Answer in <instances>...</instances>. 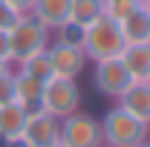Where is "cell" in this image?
Listing matches in <instances>:
<instances>
[{
    "instance_id": "e0dca14e",
    "label": "cell",
    "mask_w": 150,
    "mask_h": 147,
    "mask_svg": "<svg viewBox=\"0 0 150 147\" xmlns=\"http://www.w3.org/2000/svg\"><path fill=\"white\" fill-rule=\"evenodd\" d=\"M136 9H139V0H104V15H110L118 23L124 18H130Z\"/></svg>"
},
{
    "instance_id": "30bf717a",
    "label": "cell",
    "mask_w": 150,
    "mask_h": 147,
    "mask_svg": "<svg viewBox=\"0 0 150 147\" xmlns=\"http://www.w3.org/2000/svg\"><path fill=\"white\" fill-rule=\"evenodd\" d=\"M29 15L38 23H43L49 32H55L64 23H69V0H35Z\"/></svg>"
},
{
    "instance_id": "8fae6325",
    "label": "cell",
    "mask_w": 150,
    "mask_h": 147,
    "mask_svg": "<svg viewBox=\"0 0 150 147\" xmlns=\"http://www.w3.org/2000/svg\"><path fill=\"white\" fill-rule=\"evenodd\" d=\"M26 118H29V110L23 104H18V101L0 104V141H6V144L18 141L20 133H23Z\"/></svg>"
},
{
    "instance_id": "484cf974",
    "label": "cell",
    "mask_w": 150,
    "mask_h": 147,
    "mask_svg": "<svg viewBox=\"0 0 150 147\" xmlns=\"http://www.w3.org/2000/svg\"><path fill=\"white\" fill-rule=\"evenodd\" d=\"M147 133H150V121H147Z\"/></svg>"
},
{
    "instance_id": "2e32d148",
    "label": "cell",
    "mask_w": 150,
    "mask_h": 147,
    "mask_svg": "<svg viewBox=\"0 0 150 147\" xmlns=\"http://www.w3.org/2000/svg\"><path fill=\"white\" fill-rule=\"evenodd\" d=\"M18 69L20 72H26V75H32V78H38V81H49L52 78V61H49V52L43 49V52H38V55H32V58H26V61H20L18 64Z\"/></svg>"
},
{
    "instance_id": "5bb4252c",
    "label": "cell",
    "mask_w": 150,
    "mask_h": 147,
    "mask_svg": "<svg viewBox=\"0 0 150 147\" xmlns=\"http://www.w3.org/2000/svg\"><path fill=\"white\" fill-rule=\"evenodd\" d=\"M121 35L127 43H147L150 40V15L139 6L130 18L121 20Z\"/></svg>"
},
{
    "instance_id": "277c9868",
    "label": "cell",
    "mask_w": 150,
    "mask_h": 147,
    "mask_svg": "<svg viewBox=\"0 0 150 147\" xmlns=\"http://www.w3.org/2000/svg\"><path fill=\"white\" fill-rule=\"evenodd\" d=\"M78 107H81V90H78L75 78H58V75H52L43 84L40 110H46L49 115H55V118H67Z\"/></svg>"
},
{
    "instance_id": "ac0fdd59",
    "label": "cell",
    "mask_w": 150,
    "mask_h": 147,
    "mask_svg": "<svg viewBox=\"0 0 150 147\" xmlns=\"http://www.w3.org/2000/svg\"><path fill=\"white\" fill-rule=\"evenodd\" d=\"M20 15L6 3V0H0V32H9L12 26H15V20H18Z\"/></svg>"
},
{
    "instance_id": "7a4b0ae2",
    "label": "cell",
    "mask_w": 150,
    "mask_h": 147,
    "mask_svg": "<svg viewBox=\"0 0 150 147\" xmlns=\"http://www.w3.org/2000/svg\"><path fill=\"white\" fill-rule=\"evenodd\" d=\"M49 40H52V32H49L43 23H38L29 12H26V15H20V18L15 20V26L9 29L12 64H20V61H26V58L43 52V49L49 46Z\"/></svg>"
},
{
    "instance_id": "4fadbf2b",
    "label": "cell",
    "mask_w": 150,
    "mask_h": 147,
    "mask_svg": "<svg viewBox=\"0 0 150 147\" xmlns=\"http://www.w3.org/2000/svg\"><path fill=\"white\" fill-rule=\"evenodd\" d=\"M118 58H121V64L127 66V72L136 81H144V75L150 69V40L147 43H127Z\"/></svg>"
},
{
    "instance_id": "6da1fadb",
    "label": "cell",
    "mask_w": 150,
    "mask_h": 147,
    "mask_svg": "<svg viewBox=\"0 0 150 147\" xmlns=\"http://www.w3.org/2000/svg\"><path fill=\"white\" fill-rule=\"evenodd\" d=\"M124 46H127V40L121 35V23L112 20L110 15L95 18L81 32V49H84L87 61H93V64L95 61H107V58H118Z\"/></svg>"
},
{
    "instance_id": "7402d4cb",
    "label": "cell",
    "mask_w": 150,
    "mask_h": 147,
    "mask_svg": "<svg viewBox=\"0 0 150 147\" xmlns=\"http://www.w3.org/2000/svg\"><path fill=\"white\" fill-rule=\"evenodd\" d=\"M9 69H12V64H6V61H0V75H3V72H9Z\"/></svg>"
},
{
    "instance_id": "44dd1931",
    "label": "cell",
    "mask_w": 150,
    "mask_h": 147,
    "mask_svg": "<svg viewBox=\"0 0 150 147\" xmlns=\"http://www.w3.org/2000/svg\"><path fill=\"white\" fill-rule=\"evenodd\" d=\"M6 3H9L18 15H26V12L32 9V3H35V0H6Z\"/></svg>"
},
{
    "instance_id": "8992f818",
    "label": "cell",
    "mask_w": 150,
    "mask_h": 147,
    "mask_svg": "<svg viewBox=\"0 0 150 147\" xmlns=\"http://www.w3.org/2000/svg\"><path fill=\"white\" fill-rule=\"evenodd\" d=\"M58 136H61V118L49 115L46 110H29V118L23 124V133H20V141L26 147H52L58 144Z\"/></svg>"
},
{
    "instance_id": "d4e9b609",
    "label": "cell",
    "mask_w": 150,
    "mask_h": 147,
    "mask_svg": "<svg viewBox=\"0 0 150 147\" xmlns=\"http://www.w3.org/2000/svg\"><path fill=\"white\" fill-rule=\"evenodd\" d=\"M144 81H147V84H150V69H147V75H144Z\"/></svg>"
},
{
    "instance_id": "cb8c5ba5",
    "label": "cell",
    "mask_w": 150,
    "mask_h": 147,
    "mask_svg": "<svg viewBox=\"0 0 150 147\" xmlns=\"http://www.w3.org/2000/svg\"><path fill=\"white\" fill-rule=\"evenodd\" d=\"M133 147H150V139H142L139 144H133Z\"/></svg>"
},
{
    "instance_id": "f1b7e54d",
    "label": "cell",
    "mask_w": 150,
    "mask_h": 147,
    "mask_svg": "<svg viewBox=\"0 0 150 147\" xmlns=\"http://www.w3.org/2000/svg\"><path fill=\"white\" fill-rule=\"evenodd\" d=\"M139 3H142V0H139Z\"/></svg>"
},
{
    "instance_id": "5b68a950",
    "label": "cell",
    "mask_w": 150,
    "mask_h": 147,
    "mask_svg": "<svg viewBox=\"0 0 150 147\" xmlns=\"http://www.w3.org/2000/svg\"><path fill=\"white\" fill-rule=\"evenodd\" d=\"M58 144L64 147H101V124L98 118L87 115V112L75 110L72 115L61 118V136H58Z\"/></svg>"
},
{
    "instance_id": "ffe728a7",
    "label": "cell",
    "mask_w": 150,
    "mask_h": 147,
    "mask_svg": "<svg viewBox=\"0 0 150 147\" xmlns=\"http://www.w3.org/2000/svg\"><path fill=\"white\" fill-rule=\"evenodd\" d=\"M0 61L12 64V49H9V32H0Z\"/></svg>"
},
{
    "instance_id": "83f0119b",
    "label": "cell",
    "mask_w": 150,
    "mask_h": 147,
    "mask_svg": "<svg viewBox=\"0 0 150 147\" xmlns=\"http://www.w3.org/2000/svg\"><path fill=\"white\" fill-rule=\"evenodd\" d=\"M101 147H107V144H101Z\"/></svg>"
},
{
    "instance_id": "d6986e66",
    "label": "cell",
    "mask_w": 150,
    "mask_h": 147,
    "mask_svg": "<svg viewBox=\"0 0 150 147\" xmlns=\"http://www.w3.org/2000/svg\"><path fill=\"white\" fill-rule=\"evenodd\" d=\"M15 101V84H12V69L0 75V104Z\"/></svg>"
},
{
    "instance_id": "9a60e30c",
    "label": "cell",
    "mask_w": 150,
    "mask_h": 147,
    "mask_svg": "<svg viewBox=\"0 0 150 147\" xmlns=\"http://www.w3.org/2000/svg\"><path fill=\"white\" fill-rule=\"evenodd\" d=\"M104 15V0H69V23L72 26H87L95 18Z\"/></svg>"
},
{
    "instance_id": "4316f807",
    "label": "cell",
    "mask_w": 150,
    "mask_h": 147,
    "mask_svg": "<svg viewBox=\"0 0 150 147\" xmlns=\"http://www.w3.org/2000/svg\"><path fill=\"white\" fill-rule=\"evenodd\" d=\"M52 147H64V144H52Z\"/></svg>"
},
{
    "instance_id": "3957f363",
    "label": "cell",
    "mask_w": 150,
    "mask_h": 147,
    "mask_svg": "<svg viewBox=\"0 0 150 147\" xmlns=\"http://www.w3.org/2000/svg\"><path fill=\"white\" fill-rule=\"evenodd\" d=\"M98 124H101V139L107 147H133L142 139H147V124L121 107L107 110Z\"/></svg>"
},
{
    "instance_id": "ba28073f",
    "label": "cell",
    "mask_w": 150,
    "mask_h": 147,
    "mask_svg": "<svg viewBox=\"0 0 150 147\" xmlns=\"http://www.w3.org/2000/svg\"><path fill=\"white\" fill-rule=\"evenodd\" d=\"M93 81H95V90L101 92V95H107V98H118L136 78L127 72V66L121 64V58H107V61H95Z\"/></svg>"
},
{
    "instance_id": "9c48e42d",
    "label": "cell",
    "mask_w": 150,
    "mask_h": 147,
    "mask_svg": "<svg viewBox=\"0 0 150 147\" xmlns=\"http://www.w3.org/2000/svg\"><path fill=\"white\" fill-rule=\"evenodd\" d=\"M118 107L147 124L150 121V84L147 81H133L130 87L118 95Z\"/></svg>"
},
{
    "instance_id": "7c38bea8",
    "label": "cell",
    "mask_w": 150,
    "mask_h": 147,
    "mask_svg": "<svg viewBox=\"0 0 150 147\" xmlns=\"http://www.w3.org/2000/svg\"><path fill=\"white\" fill-rule=\"evenodd\" d=\"M12 84H15V101L23 104L26 110H35L40 107V92H43V81H38L32 75L12 69Z\"/></svg>"
},
{
    "instance_id": "603a6c76",
    "label": "cell",
    "mask_w": 150,
    "mask_h": 147,
    "mask_svg": "<svg viewBox=\"0 0 150 147\" xmlns=\"http://www.w3.org/2000/svg\"><path fill=\"white\" fill-rule=\"evenodd\" d=\"M139 6H142V9H144V12H147V15H150V0H142Z\"/></svg>"
},
{
    "instance_id": "52a82bcc",
    "label": "cell",
    "mask_w": 150,
    "mask_h": 147,
    "mask_svg": "<svg viewBox=\"0 0 150 147\" xmlns=\"http://www.w3.org/2000/svg\"><path fill=\"white\" fill-rule=\"evenodd\" d=\"M46 52L52 61V72L58 78H78L87 66V55H84L81 43H69V40L55 37V40H49Z\"/></svg>"
}]
</instances>
